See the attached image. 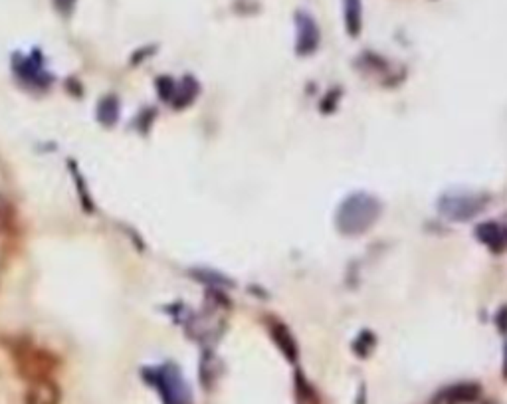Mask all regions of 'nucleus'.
Instances as JSON below:
<instances>
[{"mask_svg": "<svg viewBox=\"0 0 507 404\" xmlns=\"http://www.w3.org/2000/svg\"><path fill=\"white\" fill-rule=\"evenodd\" d=\"M479 396H482V388L475 383H458V385L442 388L432 398V404H472Z\"/></svg>", "mask_w": 507, "mask_h": 404, "instance_id": "nucleus-4", "label": "nucleus"}, {"mask_svg": "<svg viewBox=\"0 0 507 404\" xmlns=\"http://www.w3.org/2000/svg\"><path fill=\"white\" fill-rule=\"evenodd\" d=\"M296 24H298V42L296 50L300 56L313 54L319 46V28L317 22L311 14L307 12H298L296 14Z\"/></svg>", "mask_w": 507, "mask_h": 404, "instance_id": "nucleus-2", "label": "nucleus"}, {"mask_svg": "<svg viewBox=\"0 0 507 404\" xmlns=\"http://www.w3.org/2000/svg\"><path fill=\"white\" fill-rule=\"evenodd\" d=\"M504 376L507 379V345H506V361H504Z\"/></svg>", "mask_w": 507, "mask_h": 404, "instance_id": "nucleus-11", "label": "nucleus"}, {"mask_svg": "<svg viewBox=\"0 0 507 404\" xmlns=\"http://www.w3.org/2000/svg\"><path fill=\"white\" fill-rule=\"evenodd\" d=\"M482 209V200L474 196H444L440 211L452 220H468Z\"/></svg>", "mask_w": 507, "mask_h": 404, "instance_id": "nucleus-3", "label": "nucleus"}, {"mask_svg": "<svg viewBox=\"0 0 507 404\" xmlns=\"http://www.w3.org/2000/svg\"><path fill=\"white\" fill-rule=\"evenodd\" d=\"M60 403V388L52 381H38L34 383L26 394V404H58Z\"/></svg>", "mask_w": 507, "mask_h": 404, "instance_id": "nucleus-7", "label": "nucleus"}, {"mask_svg": "<svg viewBox=\"0 0 507 404\" xmlns=\"http://www.w3.org/2000/svg\"><path fill=\"white\" fill-rule=\"evenodd\" d=\"M486 404H493V403H486Z\"/></svg>", "mask_w": 507, "mask_h": 404, "instance_id": "nucleus-12", "label": "nucleus"}, {"mask_svg": "<svg viewBox=\"0 0 507 404\" xmlns=\"http://www.w3.org/2000/svg\"><path fill=\"white\" fill-rule=\"evenodd\" d=\"M373 343H375V335H371V333H363V335L357 339V343H355V351H357L359 355H366Z\"/></svg>", "mask_w": 507, "mask_h": 404, "instance_id": "nucleus-10", "label": "nucleus"}, {"mask_svg": "<svg viewBox=\"0 0 507 404\" xmlns=\"http://www.w3.org/2000/svg\"><path fill=\"white\" fill-rule=\"evenodd\" d=\"M269 333H271V339L276 341V345L282 349L289 361H296L298 359V345H296V339L293 335L289 333V329L285 327L282 321H271L269 323Z\"/></svg>", "mask_w": 507, "mask_h": 404, "instance_id": "nucleus-8", "label": "nucleus"}, {"mask_svg": "<svg viewBox=\"0 0 507 404\" xmlns=\"http://www.w3.org/2000/svg\"><path fill=\"white\" fill-rule=\"evenodd\" d=\"M475 236L479 238V242H484L491 252H504L507 246V230L501 224L495 222H486L479 224L475 230Z\"/></svg>", "mask_w": 507, "mask_h": 404, "instance_id": "nucleus-6", "label": "nucleus"}, {"mask_svg": "<svg viewBox=\"0 0 507 404\" xmlns=\"http://www.w3.org/2000/svg\"><path fill=\"white\" fill-rule=\"evenodd\" d=\"M161 390H163L165 404H190L189 390L176 371L165 372L161 376Z\"/></svg>", "mask_w": 507, "mask_h": 404, "instance_id": "nucleus-5", "label": "nucleus"}, {"mask_svg": "<svg viewBox=\"0 0 507 404\" xmlns=\"http://www.w3.org/2000/svg\"><path fill=\"white\" fill-rule=\"evenodd\" d=\"M380 214V204L375 196L364 193L351 194L347 200L339 206L337 212V226L347 236L363 234L377 222Z\"/></svg>", "mask_w": 507, "mask_h": 404, "instance_id": "nucleus-1", "label": "nucleus"}, {"mask_svg": "<svg viewBox=\"0 0 507 404\" xmlns=\"http://www.w3.org/2000/svg\"><path fill=\"white\" fill-rule=\"evenodd\" d=\"M345 8V28L349 36H359L361 26H363V4L361 0H343Z\"/></svg>", "mask_w": 507, "mask_h": 404, "instance_id": "nucleus-9", "label": "nucleus"}]
</instances>
